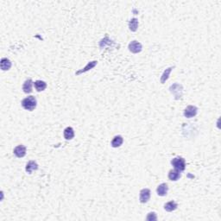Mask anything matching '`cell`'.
<instances>
[{
    "mask_svg": "<svg viewBox=\"0 0 221 221\" xmlns=\"http://www.w3.org/2000/svg\"><path fill=\"white\" fill-rule=\"evenodd\" d=\"M32 85H33V81L31 79H28L24 81V86H23V90L25 93H30L32 92Z\"/></svg>",
    "mask_w": 221,
    "mask_h": 221,
    "instance_id": "4fadbf2b",
    "label": "cell"
},
{
    "mask_svg": "<svg viewBox=\"0 0 221 221\" xmlns=\"http://www.w3.org/2000/svg\"><path fill=\"white\" fill-rule=\"evenodd\" d=\"M171 164L172 166L177 170L179 171H183L186 169V161L185 159L181 156H176V157L173 158L172 161H171Z\"/></svg>",
    "mask_w": 221,
    "mask_h": 221,
    "instance_id": "7a4b0ae2",
    "label": "cell"
},
{
    "mask_svg": "<svg viewBox=\"0 0 221 221\" xmlns=\"http://www.w3.org/2000/svg\"><path fill=\"white\" fill-rule=\"evenodd\" d=\"M97 64H98V61H90V62H88L87 65V66H86L84 68H82L81 70L76 72V73H75V74H76V75H80V74H83V73H86V72H87V71L91 70L92 68H93V67H94L95 66L97 65Z\"/></svg>",
    "mask_w": 221,
    "mask_h": 221,
    "instance_id": "30bf717a",
    "label": "cell"
},
{
    "mask_svg": "<svg viewBox=\"0 0 221 221\" xmlns=\"http://www.w3.org/2000/svg\"><path fill=\"white\" fill-rule=\"evenodd\" d=\"M26 151H27V149H26L24 145L20 144V145H18V146L15 148L14 150H13V153H14V155L17 157L22 158L26 155Z\"/></svg>",
    "mask_w": 221,
    "mask_h": 221,
    "instance_id": "52a82bcc",
    "label": "cell"
},
{
    "mask_svg": "<svg viewBox=\"0 0 221 221\" xmlns=\"http://www.w3.org/2000/svg\"><path fill=\"white\" fill-rule=\"evenodd\" d=\"M197 113H198V108L196 106L194 105H188L187 107L185 108L184 110V117L187 118H193L197 115Z\"/></svg>",
    "mask_w": 221,
    "mask_h": 221,
    "instance_id": "277c9868",
    "label": "cell"
},
{
    "mask_svg": "<svg viewBox=\"0 0 221 221\" xmlns=\"http://www.w3.org/2000/svg\"><path fill=\"white\" fill-rule=\"evenodd\" d=\"M37 169H38V164L35 161H29L26 164L25 170H26V172L28 173V174H32L33 171L37 170Z\"/></svg>",
    "mask_w": 221,
    "mask_h": 221,
    "instance_id": "8fae6325",
    "label": "cell"
},
{
    "mask_svg": "<svg viewBox=\"0 0 221 221\" xmlns=\"http://www.w3.org/2000/svg\"><path fill=\"white\" fill-rule=\"evenodd\" d=\"M182 176V174H181V171L177 170V169H171L169 173V179L172 182H176L181 178Z\"/></svg>",
    "mask_w": 221,
    "mask_h": 221,
    "instance_id": "9c48e42d",
    "label": "cell"
},
{
    "mask_svg": "<svg viewBox=\"0 0 221 221\" xmlns=\"http://www.w3.org/2000/svg\"><path fill=\"white\" fill-rule=\"evenodd\" d=\"M74 137V130L72 127H67L64 130V137L66 140H71Z\"/></svg>",
    "mask_w": 221,
    "mask_h": 221,
    "instance_id": "5bb4252c",
    "label": "cell"
},
{
    "mask_svg": "<svg viewBox=\"0 0 221 221\" xmlns=\"http://www.w3.org/2000/svg\"><path fill=\"white\" fill-rule=\"evenodd\" d=\"M36 104H37V101L34 96H28L27 98H24L22 100V106L25 110L29 111V112H32L35 110V108L36 107Z\"/></svg>",
    "mask_w": 221,
    "mask_h": 221,
    "instance_id": "6da1fadb",
    "label": "cell"
},
{
    "mask_svg": "<svg viewBox=\"0 0 221 221\" xmlns=\"http://www.w3.org/2000/svg\"><path fill=\"white\" fill-rule=\"evenodd\" d=\"M124 143V138L122 136H116L112 141V147L113 148H118L120 147Z\"/></svg>",
    "mask_w": 221,
    "mask_h": 221,
    "instance_id": "9a60e30c",
    "label": "cell"
},
{
    "mask_svg": "<svg viewBox=\"0 0 221 221\" xmlns=\"http://www.w3.org/2000/svg\"><path fill=\"white\" fill-rule=\"evenodd\" d=\"M137 27H138V20L137 18H132L130 19V22H129V28H130V30H131L132 32L137 31Z\"/></svg>",
    "mask_w": 221,
    "mask_h": 221,
    "instance_id": "d6986e66",
    "label": "cell"
},
{
    "mask_svg": "<svg viewBox=\"0 0 221 221\" xmlns=\"http://www.w3.org/2000/svg\"><path fill=\"white\" fill-rule=\"evenodd\" d=\"M35 90L37 92H42L47 88V83L43 81H36L34 83Z\"/></svg>",
    "mask_w": 221,
    "mask_h": 221,
    "instance_id": "2e32d148",
    "label": "cell"
},
{
    "mask_svg": "<svg viewBox=\"0 0 221 221\" xmlns=\"http://www.w3.org/2000/svg\"><path fill=\"white\" fill-rule=\"evenodd\" d=\"M0 67L3 71H8L11 67V61L8 58H2L0 61Z\"/></svg>",
    "mask_w": 221,
    "mask_h": 221,
    "instance_id": "7c38bea8",
    "label": "cell"
},
{
    "mask_svg": "<svg viewBox=\"0 0 221 221\" xmlns=\"http://www.w3.org/2000/svg\"><path fill=\"white\" fill-rule=\"evenodd\" d=\"M169 91L175 96L176 99H180V98H182V97L183 87L182 85L178 84V83H175L172 86H170Z\"/></svg>",
    "mask_w": 221,
    "mask_h": 221,
    "instance_id": "3957f363",
    "label": "cell"
},
{
    "mask_svg": "<svg viewBox=\"0 0 221 221\" xmlns=\"http://www.w3.org/2000/svg\"><path fill=\"white\" fill-rule=\"evenodd\" d=\"M128 49L131 53L137 54V53H140L142 51L143 46H142L140 42H138L137 41H132L128 46Z\"/></svg>",
    "mask_w": 221,
    "mask_h": 221,
    "instance_id": "5b68a950",
    "label": "cell"
},
{
    "mask_svg": "<svg viewBox=\"0 0 221 221\" xmlns=\"http://www.w3.org/2000/svg\"><path fill=\"white\" fill-rule=\"evenodd\" d=\"M157 217H156V213H150L147 216V220H156Z\"/></svg>",
    "mask_w": 221,
    "mask_h": 221,
    "instance_id": "ffe728a7",
    "label": "cell"
},
{
    "mask_svg": "<svg viewBox=\"0 0 221 221\" xmlns=\"http://www.w3.org/2000/svg\"><path fill=\"white\" fill-rule=\"evenodd\" d=\"M173 68H174V67H169V68H167V69L163 72V74H161V84H163L164 82H166V81H168V79H169V74H170V73H171V71H172Z\"/></svg>",
    "mask_w": 221,
    "mask_h": 221,
    "instance_id": "ac0fdd59",
    "label": "cell"
},
{
    "mask_svg": "<svg viewBox=\"0 0 221 221\" xmlns=\"http://www.w3.org/2000/svg\"><path fill=\"white\" fill-rule=\"evenodd\" d=\"M177 207H178V205H177V203H176V201H174V200H171V201H169V202H168V203H166L164 205V209L167 212H173V211H175L177 208Z\"/></svg>",
    "mask_w": 221,
    "mask_h": 221,
    "instance_id": "e0dca14e",
    "label": "cell"
},
{
    "mask_svg": "<svg viewBox=\"0 0 221 221\" xmlns=\"http://www.w3.org/2000/svg\"><path fill=\"white\" fill-rule=\"evenodd\" d=\"M168 191H169V187H168V185L166 183H161L156 188V193H157L159 196H165V195H167Z\"/></svg>",
    "mask_w": 221,
    "mask_h": 221,
    "instance_id": "ba28073f",
    "label": "cell"
},
{
    "mask_svg": "<svg viewBox=\"0 0 221 221\" xmlns=\"http://www.w3.org/2000/svg\"><path fill=\"white\" fill-rule=\"evenodd\" d=\"M150 190L149 188H144L140 191V196H139V200L141 203H147L150 199Z\"/></svg>",
    "mask_w": 221,
    "mask_h": 221,
    "instance_id": "8992f818",
    "label": "cell"
}]
</instances>
